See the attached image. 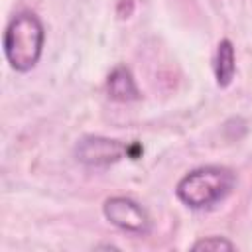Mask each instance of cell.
I'll list each match as a JSON object with an SVG mask.
<instances>
[{
  "label": "cell",
  "mask_w": 252,
  "mask_h": 252,
  "mask_svg": "<svg viewBox=\"0 0 252 252\" xmlns=\"http://www.w3.org/2000/svg\"><path fill=\"white\" fill-rule=\"evenodd\" d=\"M104 217L118 228L134 234H148L150 232V217L136 201L128 197H110L104 201Z\"/></svg>",
  "instance_id": "3"
},
{
  "label": "cell",
  "mask_w": 252,
  "mask_h": 252,
  "mask_svg": "<svg viewBox=\"0 0 252 252\" xmlns=\"http://www.w3.org/2000/svg\"><path fill=\"white\" fill-rule=\"evenodd\" d=\"M236 177L220 165H205L183 175L175 187L181 203L191 209H209L230 195Z\"/></svg>",
  "instance_id": "2"
},
{
  "label": "cell",
  "mask_w": 252,
  "mask_h": 252,
  "mask_svg": "<svg viewBox=\"0 0 252 252\" xmlns=\"http://www.w3.org/2000/svg\"><path fill=\"white\" fill-rule=\"evenodd\" d=\"M236 71V59H234V47L230 39H220L217 47L215 57V77L219 87H228Z\"/></svg>",
  "instance_id": "6"
},
{
  "label": "cell",
  "mask_w": 252,
  "mask_h": 252,
  "mask_svg": "<svg viewBox=\"0 0 252 252\" xmlns=\"http://www.w3.org/2000/svg\"><path fill=\"white\" fill-rule=\"evenodd\" d=\"M106 93L116 102H130V100H138L140 98L138 85H136L130 69L124 67V65H118L108 73V77H106Z\"/></svg>",
  "instance_id": "5"
},
{
  "label": "cell",
  "mask_w": 252,
  "mask_h": 252,
  "mask_svg": "<svg viewBox=\"0 0 252 252\" xmlns=\"http://www.w3.org/2000/svg\"><path fill=\"white\" fill-rule=\"evenodd\" d=\"M234 244L222 236H207L193 244V250H232Z\"/></svg>",
  "instance_id": "7"
},
{
  "label": "cell",
  "mask_w": 252,
  "mask_h": 252,
  "mask_svg": "<svg viewBox=\"0 0 252 252\" xmlns=\"http://www.w3.org/2000/svg\"><path fill=\"white\" fill-rule=\"evenodd\" d=\"M124 154H128V146L102 136H85L75 146L77 159L89 167H106L116 163Z\"/></svg>",
  "instance_id": "4"
},
{
  "label": "cell",
  "mask_w": 252,
  "mask_h": 252,
  "mask_svg": "<svg viewBox=\"0 0 252 252\" xmlns=\"http://www.w3.org/2000/svg\"><path fill=\"white\" fill-rule=\"evenodd\" d=\"M43 24L32 12L16 14L4 32V53L10 67L26 73L35 67L43 51Z\"/></svg>",
  "instance_id": "1"
}]
</instances>
